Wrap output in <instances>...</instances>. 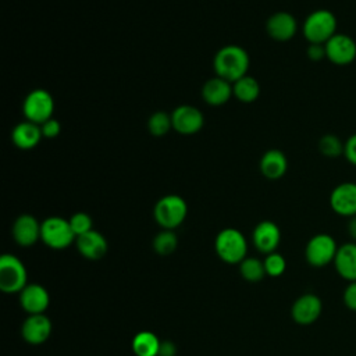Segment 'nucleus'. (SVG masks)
Instances as JSON below:
<instances>
[{
  "label": "nucleus",
  "instance_id": "2f4dec72",
  "mask_svg": "<svg viewBox=\"0 0 356 356\" xmlns=\"http://www.w3.org/2000/svg\"><path fill=\"white\" fill-rule=\"evenodd\" d=\"M343 156L350 164L356 165V134L350 135L345 140V143H343Z\"/></svg>",
  "mask_w": 356,
  "mask_h": 356
},
{
  "label": "nucleus",
  "instance_id": "72a5a7b5",
  "mask_svg": "<svg viewBox=\"0 0 356 356\" xmlns=\"http://www.w3.org/2000/svg\"><path fill=\"white\" fill-rule=\"evenodd\" d=\"M307 57L312 61H321L325 57V47L324 44H318V43H310L307 47Z\"/></svg>",
  "mask_w": 356,
  "mask_h": 356
},
{
  "label": "nucleus",
  "instance_id": "f8f14e48",
  "mask_svg": "<svg viewBox=\"0 0 356 356\" xmlns=\"http://www.w3.org/2000/svg\"><path fill=\"white\" fill-rule=\"evenodd\" d=\"M323 303L314 293H305L299 296L291 309V316L295 323L300 325L313 324L321 314Z\"/></svg>",
  "mask_w": 356,
  "mask_h": 356
},
{
  "label": "nucleus",
  "instance_id": "f3484780",
  "mask_svg": "<svg viewBox=\"0 0 356 356\" xmlns=\"http://www.w3.org/2000/svg\"><path fill=\"white\" fill-rule=\"evenodd\" d=\"M253 245L257 248L259 252L270 254L275 252L281 241V231L278 225L273 221H260L252 234Z\"/></svg>",
  "mask_w": 356,
  "mask_h": 356
},
{
  "label": "nucleus",
  "instance_id": "f704fd0d",
  "mask_svg": "<svg viewBox=\"0 0 356 356\" xmlns=\"http://www.w3.org/2000/svg\"><path fill=\"white\" fill-rule=\"evenodd\" d=\"M175 353V346L171 342H161L160 348V355L159 356H174Z\"/></svg>",
  "mask_w": 356,
  "mask_h": 356
},
{
  "label": "nucleus",
  "instance_id": "5701e85b",
  "mask_svg": "<svg viewBox=\"0 0 356 356\" xmlns=\"http://www.w3.org/2000/svg\"><path fill=\"white\" fill-rule=\"evenodd\" d=\"M161 341L152 331H140L132 338V350L135 356H159Z\"/></svg>",
  "mask_w": 356,
  "mask_h": 356
},
{
  "label": "nucleus",
  "instance_id": "20e7f679",
  "mask_svg": "<svg viewBox=\"0 0 356 356\" xmlns=\"http://www.w3.org/2000/svg\"><path fill=\"white\" fill-rule=\"evenodd\" d=\"M188 214L186 202L179 195H165L154 204L153 216L156 222L164 229H175Z\"/></svg>",
  "mask_w": 356,
  "mask_h": 356
},
{
  "label": "nucleus",
  "instance_id": "412c9836",
  "mask_svg": "<svg viewBox=\"0 0 356 356\" xmlns=\"http://www.w3.org/2000/svg\"><path fill=\"white\" fill-rule=\"evenodd\" d=\"M42 136L43 135H42L40 125L31 122L28 120L17 124L11 132V139L14 145L22 150L33 149L40 142Z\"/></svg>",
  "mask_w": 356,
  "mask_h": 356
},
{
  "label": "nucleus",
  "instance_id": "7ed1b4c3",
  "mask_svg": "<svg viewBox=\"0 0 356 356\" xmlns=\"http://www.w3.org/2000/svg\"><path fill=\"white\" fill-rule=\"evenodd\" d=\"M302 31L309 43L325 44L337 33V18L328 10H316L306 17Z\"/></svg>",
  "mask_w": 356,
  "mask_h": 356
},
{
  "label": "nucleus",
  "instance_id": "4468645a",
  "mask_svg": "<svg viewBox=\"0 0 356 356\" xmlns=\"http://www.w3.org/2000/svg\"><path fill=\"white\" fill-rule=\"evenodd\" d=\"M50 295L40 284H28L19 292V305L28 314H42L49 307Z\"/></svg>",
  "mask_w": 356,
  "mask_h": 356
},
{
  "label": "nucleus",
  "instance_id": "9b49d317",
  "mask_svg": "<svg viewBox=\"0 0 356 356\" xmlns=\"http://www.w3.org/2000/svg\"><path fill=\"white\" fill-rule=\"evenodd\" d=\"M331 209L342 217L356 216V182H342L330 195Z\"/></svg>",
  "mask_w": 356,
  "mask_h": 356
},
{
  "label": "nucleus",
  "instance_id": "f257e3e1",
  "mask_svg": "<svg viewBox=\"0 0 356 356\" xmlns=\"http://www.w3.org/2000/svg\"><path fill=\"white\" fill-rule=\"evenodd\" d=\"M216 75L234 83L239 78L248 75L249 56L248 51L236 44H228L221 47L213 61Z\"/></svg>",
  "mask_w": 356,
  "mask_h": 356
},
{
  "label": "nucleus",
  "instance_id": "9d476101",
  "mask_svg": "<svg viewBox=\"0 0 356 356\" xmlns=\"http://www.w3.org/2000/svg\"><path fill=\"white\" fill-rule=\"evenodd\" d=\"M172 128L182 135H192L203 128L204 117L203 113L195 106L182 104L178 106L171 114Z\"/></svg>",
  "mask_w": 356,
  "mask_h": 356
},
{
  "label": "nucleus",
  "instance_id": "39448f33",
  "mask_svg": "<svg viewBox=\"0 0 356 356\" xmlns=\"http://www.w3.org/2000/svg\"><path fill=\"white\" fill-rule=\"evenodd\" d=\"M28 285L25 264L14 254L6 253L0 257V291L4 293H19Z\"/></svg>",
  "mask_w": 356,
  "mask_h": 356
},
{
  "label": "nucleus",
  "instance_id": "7c9ffc66",
  "mask_svg": "<svg viewBox=\"0 0 356 356\" xmlns=\"http://www.w3.org/2000/svg\"><path fill=\"white\" fill-rule=\"evenodd\" d=\"M40 129H42V135L47 139H53L56 136H58L60 131H61V125L60 122L56 120V118H50L47 121H44L42 125H40Z\"/></svg>",
  "mask_w": 356,
  "mask_h": 356
},
{
  "label": "nucleus",
  "instance_id": "4be33fe9",
  "mask_svg": "<svg viewBox=\"0 0 356 356\" xmlns=\"http://www.w3.org/2000/svg\"><path fill=\"white\" fill-rule=\"evenodd\" d=\"M286 168H288L286 156L278 149L267 150L260 160V171L268 179L281 178L286 172Z\"/></svg>",
  "mask_w": 356,
  "mask_h": 356
},
{
  "label": "nucleus",
  "instance_id": "423d86ee",
  "mask_svg": "<svg viewBox=\"0 0 356 356\" xmlns=\"http://www.w3.org/2000/svg\"><path fill=\"white\" fill-rule=\"evenodd\" d=\"M40 239L50 249L63 250L72 245L76 241V236L68 220L58 216H53L42 222Z\"/></svg>",
  "mask_w": 356,
  "mask_h": 356
},
{
  "label": "nucleus",
  "instance_id": "bb28decb",
  "mask_svg": "<svg viewBox=\"0 0 356 356\" xmlns=\"http://www.w3.org/2000/svg\"><path fill=\"white\" fill-rule=\"evenodd\" d=\"M147 128L152 135L154 136H163L172 128L171 115L164 111H156L149 117Z\"/></svg>",
  "mask_w": 356,
  "mask_h": 356
},
{
  "label": "nucleus",
  "instance_id": "f03ea898",
  "mask_svg": "<svg viewBox=\"0 0 356 356\" xmlns=\"http://www.w3.org/2000/svg\"><path fill=\"white\" fill-rule=\"evenodd\" d=\"M214 248L217 256L228 264H238L246 259L248 242L236 228L221 229L216 236Z\"/></svg>",
  "mask_w": 356,
  "mask_h": 356
},
{
  "label": "nucleus",
  "instance_id": "cd10ccee",
  "mask_svg": "<svg viewBox=\"0 0 356 356\" xmlns=\"http://www.w3.org/2000/svg\"><path fill=\"white\" fill-rule=\"evenodd\" d=\"M318 150L321 154L327 157H338L343 154V143L339 140L338 136L332 134H327L320 138Z\"/></svg>",
  "mask_w": 356,
  "mask_h": 356
},
{
  "label": "nucleus",
  "instance_id": "c9c22d12",
  "mask_svg": "<svg viewBox=\"0 0 356 356\" xmlns=\"http://www.w3.org/2000/svg\"><path fill=\"white\" fill-rule=\"evenodd\" d=\"M348 234L349 236L356 241V216L350 217L349 218V222H348Z\"/></svg>",
  "mask_w": 356,
  "mask_h": 356
},
{
  "label": "nucleus",
  "instance_id": "393cba45",
  "mask_svg": "<svg viewBox=\"0 0 356 356\" xmlns=\"http://www.w3.org/2000/svg\"><path fill=\"white\" fill-rule=\"evenodd\" d=\"M239 273L249 282H259L266 275L264 263L256 257H246L239 263Z\"/></svg>",
  "mask_w": 356,
  "mask_h": 356
},
{
  "label": "nucleus",
  "instance_id": "dca6fc26",
  "mask_svg": "<svg viewBox=\"0 0 356 356\" xmlns=\"http://www.w3.org/2000/svg\"><path fill=\"white\" fill-rule=\"evenodd\" d=\"M266 29L271 39L277 42H288L295 36L298 31V22L292 14L278 11L267 19Z\"/></svg>",
  "mask_w": 356,
  "mask_h": 356
},
{
  "label": "nucleus",
  "instance_id": "a211bd4d",
  "mask_svg": "<svg viewBox=\"0 0 356 356\" xmlns=\"http://www.w3.org/2000/svg\"><path fill=\"white\" fill-rule=\"evenodd\" d=\"M75 245L78 252L88 260H100L104 257L108 249L106 238L95 229L79 235L75 241Z\"/></svg>",
  "mask_w": 356,
  "mask_h": 356
},
{
  "label": "nucleus",
  "instance_id": "c85d7f7f",
  "mask_svg": "<svg viewBox=\"0 0 356 356\" xmlns=\"http://www.w3.org/2000/svg\"><path fill=\"white\" fill-rule=\"evenodd\" d=\"M263 263H264L266 274L270 277H280L281 274H284V271L286 268V261H285L284 256L277 252L267 254L266 259L263 260Z\"/></svg>",
  "mask_w": 356,
  "mask_h": 356
},
{
  "label": "nucleus",
  "instance_id": "2eb2a0df",
  "mask_svg": "<svg viewBox=\"0 0 356 356\" xmlns=\"http://www.w3.org/2000/svg\"><path fill=\"white\" fill-rule=\"evenodd\" d=\"M40 227L42 222H39L33 216L22 214L17 217L13 224V238L22 248L32 246L40 239Z\"/></svg>",
  "mask_w": 356,
  "mask_h": 356
},
{
  "label": "nucleus",
  "instance_id": "c756f323",
  "mask_svg": "<svg viewBox=\"0 0 356 356\" xmlns=\"http://www.w3.org/2000/svg\"><path fill=\"white\" fill-rule=\"evenodd\" d=\"M68 221H70V225H71V228H72V231H74V234H75L76 238H78L79 235H82V234L89 232L90 229H93V228H92V225H93V224H92V218H90V216L86 214V213L78 211V213L72 214Z\"/></svg>",
  "mask_w": 356,
  "mask_h": 356
},
{
  "label": "nucleus",
  "instance_id": "ddd939ff",
  "mask_svg": "<svg viewBox=\"0 0 356 356\" xmlns=\"http://www.w3.org/2000/svg\"><path fill=\"white\" fill-rule=\"evenodd\" d=\"M51 334V321L44 313L28 314L21 327V335L31 345H40L49 339Z\"/></svg>",
  "mask_w": 356,
  "mask_h": 356
},
{
  "label": "nucleus",
  "instance_id": "0eeeda50",
  "mask_svg": "<svg viewBox=\"0 0 356 356\" xmlns=\"http://www.w3.org/2000/svg\"><path fill=\"white\" fill-rule=\"evenodd\" d=\"M22 111L28 121L42 125L44 121L53 117V111H54L53 96L44 89H33L24 99Z\"/></svg>",
  "mask_w": 356,
  "mask_h": 356
},
{
  "label": "nucleus",
  "instance_id": "a878e982",
  "mask_svg": "<svg viewBox=\"0 0 356 356\" xmlns=\"http://www.w3.org/2000/svg\"><path fill=\"white\" fill-rule=\"evenodd\" d=\"M178 246V238L172 229H163L153 239V249L160 256L171 254Z\"/></svg>",
  "mask_w": 356,
  "mask_h": 356
},
{
  "label": "nucleus",
  "instance_id": "473e14b6",
  "mask_svg": "<svg viewBox=\"0 0 356 356\" xmlns=\"http://www.w3.org/2000/svg\"><path fill=\"white\" fill-rule=\"evenodd\" d=\"M343 303L348 309L356 312V281L349 282L343 291Z\"/></svg>",
  "mask_w": 356,
  "mask_h": 356
},
{
  "label": "nucleus",
  "instance_id": "aec40b11",
  "mask_svg": "<svg viewBox=\"0 0 356 356\" xmlns=\"http://www.w3.org/2000/svg\"><path fill=\"white\" fill-rule=\"evenodd\" d=\"M334 266L343 280L356 281V242H348L338 248Z\"/></svg>",
  "mask_w": 356,
  "mask_h": 356
},
{
  "label": "nucleus",
  "instance_id": "6ab92c4d",
  "mask_svg": "<svg viewBox=\"0 0 356 356\" xmlns=\"http://www.w3.org/2000/svg\"><path fill=\"white\" fill-rule=\"evenodd\" d=\"M232 95V83L220 76H214L206 81L202 88L203 100L210 106H222L229 100Z\"/></svg>",
  "mask_w": 356,
  "mask_h": 356
},
{
  "label": "nucleus",
  "instance_id": "6e6552de",
  "mask_svg": "<svg viewBox=\"0 0 356 356\" xmlns=\"http://www.w3.org/2000/svg\"><path fill=\"white\" fill-rule=\"evenodd\" d=\"M338 246L335 239L328 234H317L310 238L306 245L305 256L310 266L324 267L334 261Z\"/></svg>",
  "mask_w": 356,
  "mask_h": 356
},
{
  "label": "nucleus",
  "instance_id": "1a4fd4ad",
  "mask_svg": "<svg viewBox=\"0 0 356 356\" xmlns=\"http://www.w3.org/2000/svg\"><path fill=\"white\" fill-rule=\"evenodd\" d=\"M324 47L325 57L335 65H349L356 58V42L346 33H335Z\"/></svg>",
  "mask_w": 356,
  "mask_h": 356
},
{
  "label": "nucleus",
  "instance_id": "b1692460",
  "mask_svg": "<svg viewBox=\"0 0 356 356\" xmlns=\"http://www.w3.org/2000/svg\"><path fill=\"white\" fill-rule=\"evenodd\" d=\"M232 89H234V96L243 103H250L256 100L260 95L259 82L250 75H245L238 81H235L232 85Z\"/></svg>",
  "mask_w": 356,
  "mask_h": 356
}]
</instances>
